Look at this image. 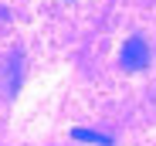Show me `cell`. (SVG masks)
<instances>
[{"mask_svg": "<svg viewBox=\"0 0 156 146\" xmlns=\"http://www.w3.org/2000/svg\"><path fill=\"white\" fill-rule=\"evenodd\" d=\"M119 65L126 71H143L149 65V44H146V37H139V34L129 37L122 44V51H119Z\"/></svg>", "mask_w": 156, "mask_h": 146, "instance_id": "cell-1", "label": "cell"}, {"mask_svg": "<svg viewBox=\"0 0 156 146\" xmlns=\"http://www.w3.org/2000/svg\"><path fill=\"white\" fill-rule=\"evenodd\" d=\"M75 139H85V143H98V146H112V136L105 133H95V129H75Z\"/></svg>", "mask_w": 156, "mask_h": 146, "instance_id": "cell-2", "label": "cell"}]
</instances>
